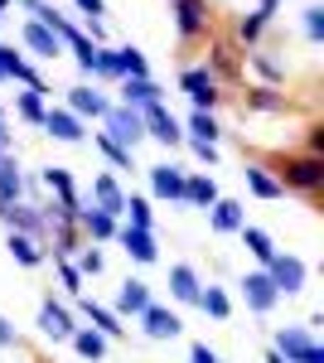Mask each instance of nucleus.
Instances as JSON below:
<instances>
[{
  "instance_id": "obj_1",
  "label": "nucleus",
  "mask_w": 324,
  "mask_h": 363,
  "mask_svg": "<svg viewBox=\"0 0 324 363\" xmlns=\"http://www.w3.org/2000/svg\"><path fill=\"white\" fill-rule=\"evenodd\" d=\"M267 169L281 179V189H286V194H310V199H315L324 189V155L286 150V155H276Z\"/></svg>"
},
{
  "instance_id": "obj_2",
  "label": "nucleus",
  "mask_w": 324,
  "mask_h": 363,
  "mask_svg": "<svg viewBox=\"0 0 324 363\" xmlns=\"http://www.w3.org/2000/svg\"><path fill=\"white\" fill-rule=\"evenodd\" d=\"M169 20H174V39H179L184 49H194V44L208 39L213 10H208V0H169Z\"/></svg>"
},
{
  "instance_id": "obj_3",
  "label": "nucleus",
  "mask_w": 324,
  "mask_h": 363,
  "mask_svg": "<svg viewBox=\"0 0 324 363\" xmlns=\"http://www.w3.org/2000/svg\"><path fill=\"white\" fill-rule=\"evenodd\" d=\"M271 349L286 363H324V344L315 339L310 325H281L276 339H271Z\"/></svg>"
},
{
  "instance_id": "obj_4",
  "label": "nucleus",
  "mask_w": 324,
  "mask_h": 363,
  "mask_svg": "<svg viewBox=\"0 0 324 363\" xmlns=\"http://www.w3.org/2000/svg\"><path fill=\"white\" fill-rule=\"evenodd\" d=\"M179 92L189 97L194 112H218L223 107V83H218L213 73L203 68V63H189V68H179Z\"/></svg>"
},
{
  "instance_id": "obj_5",
  "label": "nucleus",
  "mask_w": 324,
  "mask_h": 363,
  "mask_svg": "<svg viewBox=\"0 0 324 363\" xmlns=\"http://www.w3.org/2000/svg\"><path fill=\"white\" fill-rule=\"evenodd\" d=\"M97 126H102V136H111L121 150H135V145L145 140V121H140V112H135V107H121V102H111L107 116H102Z\"/></svg>"
},
{
  "instance_id": "obj_6",
  "label": "nucleus",
  "mask_w": 324,
  "mask_h": 363,
  "mask_svg": "<svg viewBox=\"0 0 324 363\" xmlns=\"http://www.w3.org/2000/svg\"><path fill=\"white\" fill-rule=\"evenodd\" d=\"M0 223L10 228V233L34 238L39 247H49V233H54V223L39 213V203H25V199H20V203H5V208H0Z\"/></svg>"
},
{
  "instance_id": "obj_7",
  "label": "nucleus",
  "mask_w": 324,
  "mask_h": 363,
  "mask_svg": "<svg viewBox=\"0 0 324 363\" xmlns=\"http://www.w3.org/2000/svg\"><path fill=\"white\" fill-rule=\"evenodd\" d=\"M20 54H25L29 63H54V58H63L68 49H63V39H58L49 25L25 20V25H20Z\"/></svg>"
},
{
  "instance_id": "obj_8",
  "label": "nucleus",
  "mask_w": 324,
  "mask_h": 363,
  "mask_svg": "<svg viewBox=\"0 0 324 363\" xmlns=\"http://www.w3.org/2000/svg\"><path fill=\"white\" fill-rule=\"evenodd\" d=\"M140 121H145V140H160L164 150L184 145V121L169 112V102H150V107H140Z\"/></svg>"
},
{
  "instance_id": "obj_9",
  "label": "nucleus",
  "mask_w": 324,
  "mask_h": 363,
  "mask_svg": "<svg viewBox=\"0 0 324 363\" xmlns=\"http://www.w3.org/2000/svg\"><path fill=\"white\" fill-rule=\"evenodd\" d=\"M271 277V286L281 291V296H300L305 286H310V267H305V257H296V252H276L271 257V267H262Z\"/></svg>"
},
{
  "instance_id": "obj_10",
  "label": "nucleus",
  "mask_w": 324,
  "mask_h": 363,
  "mask_svg": "<svg viewBox=\"0 0 324 363\" xmlns=\"http://www.w3.org/2000/svg\"><path fill=\"white\" fill-rule=\"evenodd\" d=\"M145 179H150V203H174L179 208V199H184V165H174V160H160V165H145Z\"/></svg>"
},
{
  "instance_id": "obj_11",
  "label": "nucleus",
  "mask_w": 324,
  "mask_h": 363,
  "mask_svg": "<svg viewBox=\"0 0 324 363\" xmlns=\"http://www.w3.org/2000/svg\"><path fill=\"white\" fill-rule=\"evenodd\" d=\"M135 320H140V335H145V339H155V344H169V339H179V335H184V320H179V310L160 306V301H150V306L140 310Z\"/></svg>"
},
{
  "instance_id": "obj_12",
  "label": "nucleus",
  "mask_w": 324,
  "mask_h": 363,
  "mask_svg": "<svg viewBox=\"0 0 324 363\" xmlns=\"http://www.w3.org/2000/svg\"><path fill=\"white\" fill-rule=\"evenodd\" d=\"M34 325H39V335H44V339H54V344H68V339H73V330H78V315L63 306V301L44 296V301H39V320H34Z\"/></svg>"
},
{
  "instance_id": "obj_13",
  "label": "nucleus",
  "mask_w": 324,
  "mask_h": 363,
  "mask_svg": "<svg viewBox=\"0 0 324 363\" xmlns=\"http://www.w3.org/2000/svg\"><path fill=\"white\" fill-rule=\"evenodd\" d=\"M63 107L78 116V121H102L107 107H111V97H107V87H102V83H78V87H68Z\"/></svg>"
},
{
  "instance_id": "obj_14",
  "label": "nucleus",
  "mask_w": 324,
  "mask_h": 363,
  "mask_svg": "<svg viewBox=\"0 0 324 363\" xmlns=\"http://www.w3.org/2000/svg\"><path fill=\"white\" fill-rule=\"evenodd\" d=\"M116 247L126 252L135 267H155V262H160V242H155V233H150V228L121 223V228H116Z\"/></svg>"
},
{
  "instance_id": "obj_15",
  "label": "nucleus",
  "mask_w": 324,
  "mask_h": 363,
  "mask_svg": "<svg viewBox=\"0 0 324 363\" xmlns=\"http://www.w3.org/2000/svg\"><path fill=\"white\" fill-rule=\"evenodd\" d=\"M82 203H92V208H102V213H111V218H121L126 189H121V179H116L111 169H97V174H92V189L82 194Z\"/></svg>"
},
{
  "instance_id": "obj_16",
  "label": "nucleus",
  "mask_w": 324,
  "mask_h": 363,
  "mask_svg": "<svg viewBox=\"0 0 324 363\" xmlns=\"http://www.w3.org/2000/svg\"><path fill=\"white\" fill-rule=\"evenodd\" d=\"M238 286H242V306L252 310V315H271V310L281 306V291L271 286V277L262 272V267H257V272H247Z\"/></svg>"
},
{
  "instance_id": "obj_17",
  "label": "nucleus",
  "mask_w": 324,
  "mask_h": 363,
  "mask_svg": "<svg viewBox=\"0 0 324 363\" xmlns=\"http://www.w3.org/2000/svg\"><path fill=\"white\" fill-rule=\"evenodd\" d=\"M39 131L54 136L58 145H82V140H87V121H78L68 107H54V102H49V112H44V126H39Z\"/></svg>"
},
{
  "instance_id": "obj_18",
  "label": "nucleus",
  "mask_w": 324,
  "mask_h": 363,
  "mask_svg": "<svg viewBox=\"0 0 324 363\" xmlns=\"http://www.w3.org/2000/svg\"><path fill=\"white\" fill-rule=\"evenodd\" d=\"M82 199V194H78ZM116 228H121V218H111V213H102V208H92V203H82L78 208V233L92 242V247H107V242H116Z\"/></svg>"
},
{
  "instance_id": "obj_19",
  "label": "nucleus",
  "mask_w": 324,
  "mask_h": 363,
  "mask_svg": "<svg viewBox=\"0 0 324 363\" xmlns=\"http://www.w3.org/2000/svg\"><path fill=\"white\" fill-rule=\"evenodd\" d=\"M291 107H296V102H291V97H286L281 87H262V83H252V87L242 92V112H252V116H286Z\"/></svg>"
},
{
  "instance_id": "obj_20",
  "label": "nucleus",
  "mask_w": 324,
  "mask_h": 363,
  "mask_svg": "<svg viewBox=\"0 0 324 363\" xmlns=\"http://www.w3.org/2000/svg\"><path fill=\"white\" fill-rule=\"evenodd\" d=\"M218 194L223 189H218V179L208 169H184V199H179V208H203L208 213L218 203Z\"/></svg>"
},
{
  "instance_id": "obj_21",
  "label": "nucleus",
  "mask_w": 324,
  "mask_h": 363,
  "mask_svg": "<svg viewBox=\"0 0 324 363\" xmlns=\"http://www.w3.org/2000/svg\"><path fill=\"white\" fill-rule=\"evenodd\" d=\"M78 315L97 330V335H107V339H126V320L116 315L111 306H102V301H92V296H78Z\"/></svg>"
},
{
  "instance_id": "obj_22",
  "label": "nucleus",
  "mask_w": 324,
  "mask_h": 363,
  "mask_svg": "<svg viewBox=\"0 0 324 363\" xmlns=\"http://www.w3.org/2000/svg\"><path fill=\"white\" fill-rule=\"evenodd\" d=\"M247 223V203L242 199H228V194H218V203L208 208V228H213L218 238H238Z\"/></svg>"
},
{
  "instance_id": "obj_23",
  "label": "nucleus",
  "mask_w": 324,
  "mask_h": 363,
  "mask_svg": "<svg viewBox=\"0 0 324 363\" xmlns=\"http://www.w3.org/2000/svg\"><path fill=\"white\" fill-rule=\"evenodd\" d=\"M203 68L213 73L218 83H238L242 78V58L233 44H223V39H208V58H203Z\"/></svg>"
},
{
  "instance_id": "obj_24",
  "label": "nucleus",
  "mask_w": 324,
  "mask_h": 363,
  "mask_svg": "<svg viewBox=\"0 0 324 363\" xmlns=\"http://www.w3.org/2000/svg\"><path fill=\"white\" fill-rule=\"evenodd\" d=\"M49 102H54V87H20V92H15V121H25V126H44Z\"/></svg>"
},
{
  "instance_id": "obj_25",
  "label": "nucleus",
  "mask_w": 324,
  "mask_h": 363,
  "mask_svg": "<svg viewBox=\"0 0 324 363\" xmlns=\"http://www.w3.org/2000/svg\"><path fill=\"white\" fill-rule=\"evenodd\" d=\"M150 301H155V296H150V281L126 277V281H121V291H116V301H111V310H116L121 320H135V315L150 306Z\"/></svg>"
},
{
  "instance_id": "obj_26",
  "label": "nucleus",
  "mask_w": 324,
  "mask_h": 363,
  "mask_svg": "<svg viewBox=\"0 0 324 363\" xmlns=\"http://www.w3.org/2000/svg\"><path fill=\"white\" fill-rule=\"evenodd\" d=\"M242 179H247V194L262 199V203H276V199H286L281 179H276V174H271L262 160H247V165H242Z\"/></svg>"
},
{
  "instance_id": "obj_27",
  "label": "nucleus",
  "mask_w": 324,
  "mask_h": 363,
  "mask_svg": "<svg viewBox=\"0 0 324 363\" xmlns=\"http://www.w3.org/2000/svg\"><path fill=\"white\" fill-rule=\"evenodd\" d=\"M199 291H203V277L194 272L189 262H174L169 267V301L174 306H199Z\"/></svg>"
},
{
  "instance_id": "obj_28",
  "label": "nucleus",
  "mask_w": 324,
  "mask_h": 363,
  "mask_svg": "<svg viewBox=\"0 0 324 363\" xmlns=\"http://www.w3.org/2000/svg\"><path fill=\"white\" fill-rule=\"evenodd\" d=\"M116 92H121L116 102H121V107H135V112L150 107V102H164V87L155 83V78H121Z\"/></svg>"
},
{
  "instance_id": "obj_29",
  "label": "nucleus",
  "mask_w": 324,
  "mask_h": 363,
  "mask_svg": "<svg viewBox=\"0 0 324 363\" xmlns=\"http://www.w3.org/2000/svg\"><path fill=\"white\" fill-rule=\"evenodd\" d=\"M25 199V169H20V155H0V208L5 203H20Z\"/></svg>"
},
{
  "instance_id": "obj_30",
  "label": "nucleus",
  "mask_w": 324,
  "mask_h": 363,
  "mask_svg": "<svg viewBox=\"0 0 324 363\" xmlns=\"http://www.w3.org/2000/svg\"><path fill=\"white\" fill-rule=\"evenodd\" d=\"M68 344H73V354H78L82 363H102V359H107V349H111V339H107V335H97L92 325H78Z\"/></svg>"
},
{
  "instance_id": "obj_31",
  "label": "nucleus",
  "mask_w": 324,
  "mask_h": 363,
  "mask_svg": "<svg viewBox=\"0 0 324 363\" xmlns=\"http://www.w3.org/2000/svg\"><path fill=\"white\" fill-rule=\"evenodd\" d=\"M238 238H242V247L252 252V262H257V267H271V257H276V238H271L267 228H257V223H242V233H238Z\"/></svg>"
},
{
  "instance_id": "obj_32",
  "label": "nucleus",
  "mask_w": 324,
  "mask_h": 363,
  "mask_svg": "<svg viewBox=\"0 0 324 363\" xmlns=\"http://www.w3.org/2000/svg\"><path fill=\"white\" fill-rule=\"evenodd\" d=\"M247 68L257 73V83H262V87H281V83H286V63L271 58L267 49H247Z\"/></svg>"
},
{
  "instance_id": "obj_33",
  "label": "nucleus",
  "mask_w": 324,
  "mask_h": 363,
  "mask_svg": "<svg viewBox=\"0 0 324 363\" xmlns=\"http://www.w3.org/2000/svg\"><path fill=\"white\" fill-rule=\"evenodd\" d=\"M199 310L208 315V320H233V296H228V286H213V281H203V291H199Z\"/></svg>"
},
{
  "instance_id": "obj_34",
  "label": "nucleus",
  "mask_w": 324,
  "mask_h": 363,
  "mask_svg": "<svg viewBox=\"0 0 324 363\" xmlns=\"http://www.w3.org/2000/svg\"><path fill=\"white\" fill-rule=\"evenodd\" d=\"M111 58H116V83H121V78H150V63H145V54H140L135 44H116Z\"/></svg>"
},
{
  "instance_id": "obj_35",
  "label": "nucleus",
  "mask_w": 324,
  "mask_h": 363,
  "mask_svg": "<svg viewBox=\"0 0 324 363\" xmlns=\"http://www.w3.org/2000/svg\"><path fill=\"white\" fill-rule=\"evenodd\" d=\"M267 20L257 15V10H247V15H238V25H233V39L242 44V54L247 49H262V39H267Z\"/></svg>"
},
{
  "instance_id": "obj_36",
  "label": "nucleus",
  "mask_w": 324,
  "mask_h": 363,
  "mask_svg": "<svg viewBox=\"0 0 324 363\" xmlns=\"http://www.w3.org/2000/svg\"><path fill=\"white\" fill-rule=\"evenodd\" d=\"M5 247H10V257H15L25 272H34V267H44V262H49V252L39 247L34 238H25V233H10V242H5Z\"/></svg>"
},
{
  "instance_id": "obj_37",
  "label": "nucleus",
  "mask_w": 324,
  "mask_h": 363,
  "mask_svg": "<svg viewBox=\"0 0 324 363\" xmlns=\"http://www.w3.org/2000/svg\"><path fill=\"white\" fill-rule=\"evenodd\" d=\"M34 179H39V189H49V199H73V194H78L73 174H68L63 165H44L39 174H34Z\"/></svg>"
},
{
  "instance_id": "obj_38",
  "label": "nucleus",
  "mask_w": 324,
  "mask_h": 363,
  "mask_svg": "<svg viewBox=\"0 0 324 363\" xmlns=\"http://www.w3.org/2000/svg\"><path fill=\"white\" fill-rule=\"evenodd\" d=\"M92 145H97V155L107 160V169L116 174V169H135V150H121L111 136H102V131H92Z\"/></svg>"
},
{
  "instance_id": "obj_39",
  "label": "nucleus",
  "mask_w": 324,
  "mask_h": 363,
  "mask_svg": "<svg viewBox=\"0 0 324 363\" xmlns=\"http://www.w3.org/2000/svg\"><path fill=\"white\" fill-rule=\"evenodd\" d=\"M184 136L218 145V140H223V126H218V116H213V112H189V116H184Z\"/></svg>"
},
{
  "instance_id": "obj_40",
  "label": "nucleus",
  "mask_w": 324,
  "mask_h": 363,
  "mask_svg": "<svg viewBox=\"0 0 324 363\" xmlns=\"http://www.w3.org/2000/svg\"><path fill=\"white\" fill-rule=\"evenodd\" d=\"M121 223H131V228H150V233H155V203H150L145 194H126Z\"/></svg>"
},
{
  "instance_id": "obj_41",
  "label": "nucleus",
  "mask_w": 324,
  "mask_h": 363,
  "mask_svg": "<svg viewBox=\"0 0 324 363\" xmlns=\"http://www.w3.org/2000/svg\"><path fill=\"white\" fill-rule=\"evenodd\" d=\"M73 267H78V277H82V281H97L102 272H107V257H102V247H92V242H87V247L73 257Z\"/></svg>"
},
{
  "instance_id": "obj_42",
  "label": "nucleus",
  "mask_w": 324,
  "mask_h": 363,
  "mask_svg": "<svg viewBox=\"0 0 324 363\" xmlns=\"http://www.w3.org/2000/svg\"><path fill=\"white\" fill-rule=\"evenodd\" d=\"M300 29H305V39H310V44H324V5H305Z\"/></svg>"
},
{
  "instance_id": "obj_43",
  "label": "nucleus",
  "mask_w": 324,
  "mask_h": 363,
  "mask_svg": "<svg viewBox=\"0 0 324 363\" xmlns=\"http://www.w3.org/2000/svg\"><path fill=\"white\" fill-rule=\"evenodd\" d=\"M54 272H58V286H63V291H68L73 301H78L82 291H87V281L78 277V267H73V262H54Z\"/></svg>"
},
{
  "instance_id": "obj_44",
  "label": "nucleus",
  "mask_w": 324,
  "mask_h": 363,
  "mask_svg": "<svg viewBox=\"0 0 324 363\" xmlns=\"http://www.w3.org/2000/svg\"><path fill=\"white\" fill-rule=\"evenodd\" d=\"M184 145H189V155L199 160V165H208V169L218 165V145H208V140H189V136H184Z\"/></svg>"
},
{
  "instance_id": "obj_45",
  "label": "nucleus",
  "mask_w": 324,
  "mask_h": 363,
  "mask_svg": "<svg viewBox=\"0 0 324 363\" xmlns=\"http://www.w3.org/2000/svg\"><path fill=\"white\" fill-rule=\"evenodd\" d=\"M97 83H116V58H111V44L97 49Z\"/></svg>"
},
{
  "instance_id": "obj_46",
  "label": "nucleus",
  "mask_w": 324,
  "mask_h": 363,
  "mask_svg": "<svg viewBox=\"0 0 324 363\" xmlns=\"http://www.w3.org/2000/svg\"><path fill=\"white\" fill-rule=\"evenodd\" d=\"M305 155H324V121L305 126Z\"/></svg>"
},
{
  "instance_id": "obj_47",
  "label": "nucleus",
  "mask_w": 324,
  "mask_h": 363,
  "mask_svg": "<svg viewBox=\"0 0 324 363\" xmlns=\"http://www.w3.org/2000/svg\"><path fill=\"white\" fill-rule=\"evenodd\" d=\"M189 363H223V354H218V349H208V344L199 339V344H189Z\"/></svg>"
},
{
  "instance_id": "obj_48",
  "label": "nucleus",
  "mask_w": 324,
  "mask_h": 363,
  "mask_svg": "<svg viewBox=\"0 0 324 363\" xmlns=\"http://www.w3.org/2000/svg\"><path fill=\"white\" fill-rule=\"evenodd\" d=\"M73 5H78L82 20H102L107 15V0H73Z\"/></svg>"
},
{
  "instance_id": "obj_49",
  "label": "nucleus",
  "mask_w": 324,
  "mask_h": 363,
  "mask_svg": "<svg viewBox=\"0 0 324 363\" xmlns=\"http://www.w3.org/2000/svg\"><path fill=\"white\" fill-rule=\"evenodd\" d=\"M15 150V131H10V112L0 107V155H10Z\"/></svg>"
},
{
  "instance_id": "obj_50",
  "label": "nucleus",
  "mask_w": 324,
  "mask_h": 363,
  "mask_svg": "<svg viewBox=\"0 0 324 363\" xmlns=\"http://www.w3.org/2000/svg\"><path fill=\"white\" fill-rule=\"evenodd\" d=\"M82 34H87V39H92V44H107V20H82Z\"/></svg>"
},
{
  "instance_id": "obj_51",
  "label": "nucleus",
  "mask_w": 324,
  "mask_h": 363,
  "mask_svg": "<svg viewBox=\"0 0 324 363\" xmlns=\"http://www.w3.org/2000/svg\"><path fill=\"white\" fill-rule=\"evenodd\" d=\"M0 349H20V330H15L5 315H0Z\"/></svg>"
},
{
  "instance_id": "obj_52",
  "label": "nucleus",
  "mask_w": 324,
  "mask_h": 363,
  "mask_svg": "<svg viewBox=\"0 0 324 363\" xmlns=\"http://www.w3.org/2000/svg\"><path fill=\"white\" fill-rule=\"evenodd\" d=\"M281 5H286V0H257V15H262V20H276V15H281Z\"/></svg>"
},
{
  "instance_id": "obj_53",
  "label": "nucleus",
  "mask_w": 324,
  "mask_h": 363,
  "mask_svg": "<svg viewBox=\"0 0 324 363\" xmlns=\"http://www.w3.org/2000/svg\"><path fill=\"white\" fill-rule=\"evenodd\" d=\"M5 68H10V44L0 39V83H5Z\"/></svg>"
},
{
  "instance_id": "obj_54",
  "label": "nucleus",
  "mask_w": 324,
  "mask_h": 363,
  "mask_svg": "<svg viewBox=\"0 0 324 363\" xmlns=\"http://www.w3.org/2000/svg\"><path fill=\"white\" fill-rule=\"evenodd\" d=\"M267 363H286V359H281V354H276V349H267Z\"/></svg>"
},
{
  "instance_id": "obj_55",
  "label": "nucleus",
  "mask_w": 324,
  "mask_h": 363,
  "mask_svg": "<svg viewBox=\"0 0 324 363\" xmlns=\"http://www.w3.org/2000/svg\"><path fill=\"white\" fill-rule=\"evenodd\" d=\"M10 5H15V0H0V15H5V10H10Z\"/></svg>"
}]
</instances>
